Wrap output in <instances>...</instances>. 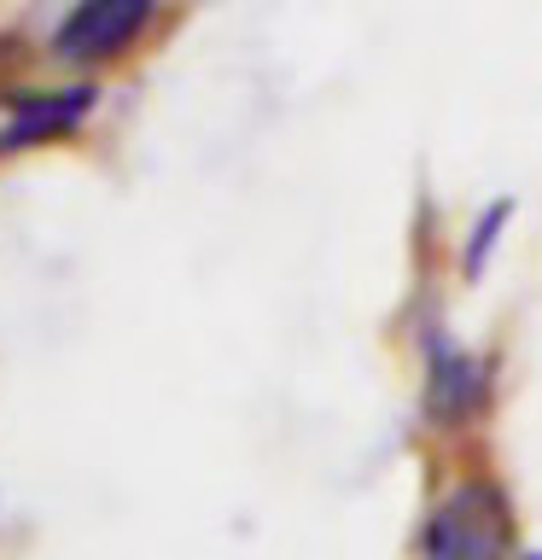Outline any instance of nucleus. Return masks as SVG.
Instances as JSON below:
<instances>
[{
	"label": "nucleus",
	"mask_w": 542,
	"mask_h": 560,
	"mask_svg": "<svg viewBox=\"0 0 542 560\" xmlns=\"http://www.w3.org/2000/svg\"><path fill=\"white\" fill-rule=\"evenodd\" d=\"M507 217H514V205H490V217H479V222H472V240H467V252H461V269L467 275H479V262L490 257V245H496V228L507 222Z\"/></svg>",
	"instance_id": "5"
},
{
	"label": "nucleus",
	"mask_w": 542,
	"mask_h": 560,
	"mask_svg": "<svg viewBox=\"0 0 542 560\" xmlns=\"http://www.w3.org/2000/svg\"><path fill=\"white\" fill-rule=\"evenodd\" d=\"M490 397V374L467 345H455L444 327L426 332V415L432 427H467Z\"/></svg>",
	"instance_id": "4"
},
{
	"label": "nucleus",
	"mask_w": 542,
	"mask_h": 560,
	"mask_svg": "<svg viewBox=\"0 0 542 560\" xmlns=\"http://www.w3.org/2000/svg\"><path fill=\"white\" fill-rule=\"evenodd\" d=\"M99 88L94 82H64V88H12L0 94V158L35 152L47 140L76 135L94 112Z\"/></svg>",
	"instance_id": "3"
},
{
	"label": "nucleus",
	"mask_w": 542,
	"mask_h": 560,
	"mask_svg": "<svg viewBox=\"0 0 542 560\" xmlns=\"http://www.w3.org/2000/svg\"><path fill=\"white\" fill-rule=\"evenodd\" d=\"M420 560H514V508L496 479H461L420 525Z\"/></svg>",
	"instance_id": "1"
},
{
	"label": "nucleus",
	"mask_w": 542,
	"mask_h": 560,
	"mask_svg": "<svg viewBox=\"0 0 542 560\" xmlns=\"http://www.w3.org/2000/svg\"><path fill=\"white\" fill-rule=\"evenodd\" d=\"M152 18H157V0H76L52 30V59L59 65L122 59L152 30Z\"/></svg>",
	"instance_id": "2"
},
{
	"label": "nucleus",
	"mask_w": 542,
	"mask_h": 560,
	"mask_svg": "<svg viewBox=\"0 0 542 560\" xmlns=\"http://www.w3.org/2000/svg\"><path fill=\"white\" fill-rule=\"evenodd\" d=\"M525 560H542V555H525Z\"/></svg>",
	"instance_id": "6"
}]
</instances>
